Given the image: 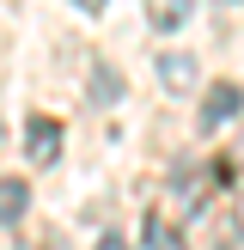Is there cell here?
Wrapping results in <instances>:
<instances>
[{
  "label": "cell",
  "instance_id": "cell-11",
  "mask_svg": "<svg viewBox=\"0 0 244 250\" xmlns=\"http://www.w3.org/2000/svg\"><path fill=\"white\" fill-rule=\"evenodd\" d=\"M238 226H244V208H238Z\"/></svg>",
  "mask_w": 244,
  "mask_h": 250
},
{
  "label": "cell",
  "instance_id": "cell-3",
  "mask_svg": "<svg viewBox=\"0 0 244 250\" xmlns=\"http://www.w3.org/2000/svg\"><path fill=\"white\" fill-rule=\"evenodd\" d=\"M24 153H31L37 171H49L61 159V122L55 116H31V122H24Z\"/></svg>",
  "mask_w": 244,
  "mask_h": 250
},
{
  "label": "cell",
  "instance_id": "cell-7",
  "mask_svg": "<svg viewBox=\"0 0 244 250\" xmlns=\"http://www.w3.org/2000/svg\"><path fill=\"white\" fill-rule=\"evenodd\" d=\"M146 250H189V244H183V238H177V232H171V226H165V220H159V214H153V220H146Z\"/></svg>",
  "mask_w": 244,
  "mask_h": 250
},
{
  "label": "cell",
  "instance_id": "cell-10",
  "mask_svg": "<svg viewBox=\"0 0 244 250\" xmlns=\"http://www.w3.org/2000/svg\"><path fill=\"white\" fill-rule=\"evenodd\" d=\"M73 6H80V12H104V0H73Z\"/></svg>",
  "mask_w": 244,
  "mask_h": 250
},
{
  "label": "cell",
  "instance_id": "cell-5",
  "mask_svg": "<svg viewBox=\"0 0 244 250\" xmlns=\"http://www.w3.org/2000/svg\"><path fill=\"white\" fill-rule=\"evenodd\" d=\"M24 208H31V189H24V177H0V226H19Z\"/></svg>",
  "mask_w": 244,
  "mask_h": 250
},
{
  "label": "cell",
  "instance_id": "cell-9",
  "mask_svg": "<svg viewBox=\"0 0 244 250\" xmlns=\"http://www.w3.org/2000/svg\"><path fill=\"white\" fill-rule=\"evenodd\" d=\"M98 250H134V244L122 238V232H104V238H98Z\"/></svg>",
  "mask_w": 244,
  "mask_h": 250
},
{
  "label": "cell",
  "instance_id": "cell-8",
  "mask_svg": "<svg viewBox=\"0 0 244 250\" xmlns=\"http://www.w3.org/2000/svg\"><path fill=\"white\" fill-rule=\"evenodd\" d=\"M85 92H92V104H110L122 85H116V73H110V67H92V85H85Z\"/></svg>",
  "mask_w": 244,
  "mask_h": 250
},
{
  "label": "cell",
  "instance_id": "cell-2",
  "mask_svg": "<svg viewBox=\"0 0 244 250\" xmlns=\"http://www.w3.org/2000/svg\"><path fill=\"white\" fill-rule=\"evenodd\" d=\"M214 189H220V183H214V171H207V165H183V171H171V202H177L183 214H195Z\"/></svg>",
  "mask_w": 244,
  "mask_h": 250
},
{
  "label": "cell",
  "instance_id": "cell-4",
  "mask_svg": "<svg viewBox=\"0 0 244 250\" xmlns=\"http://www.w3.org/2000/svg\"><path fill=\"white\" fill-rule=\"evenodd\" d=\"M153 73H159V85H165L171 98H183V92L195 85V55H159Z\"/></svg>",
  "mask_w": 244,
  "mask_h": 250
},
{
  "label": "cell",
  "instance_id": "cell-1",
  "mask_svg": "<svg viewBox=\"0 0 244 250\" xmlns=\"http://www.w3.org/2000/svg\"><path fill=\"white\" fill-rule=\"evenodd\" d=\"M244 110V92L232 80H220V85H207V98H202V116H195V128L202 134H214V128H226L232 116Z\"/></svg>",
  "mask_w": 244,
  "mask_h": 250
},
{
  "label": "cell",
  "instance_id": "cell-12",
  "mask_svg": "<svg viewBox=\"0 0 244 250\" xmlns=\"http://www.w3.org/2000/svg\"><path fill=\"white\" fill-rule=\"evenodd\" d=\"M0 250H12V244H0Z\"/></svg>",
  "mask_w": 244,
  "mask_h": 250
},
{
  "label": "cell",
  "instance_id": "cell-6",
  "mask_svg": "<svg viewBox=\"0 0 244 250\" xmlns=\"http://www.w3.org/2000/svg\"><path fill=\"white\" fill-rule=\"evenodd\" d=\"M195 0H146V24L153 31H177V24H189Z\"/></svg>",
  "mask_w": 244,
  "mask_h": 250
}]
</instances>
